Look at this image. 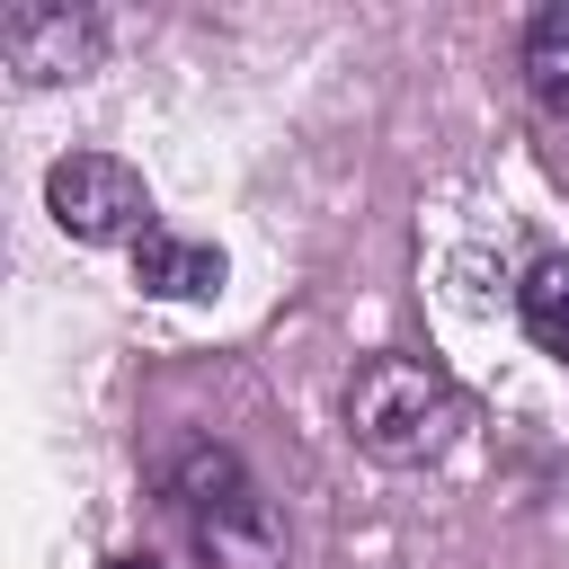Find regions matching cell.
<instances>
[{
  "label": "cell",
  "mask_w": 569,
  "mask_h": 569,
  "mask_svg": "<svg viewBox=\"0 0 569 569\" xmlns=\"http://www.w3.org/2000/svg\"><path fill=\"white\" fill-rule=\"evenodd\" d=\"M107 53V27H98V9H71V0H18V9H0V62L18 71V80H80L89 62Z\"/></svg>",
  "instance_id": "277c9868"
},
{
  "label": "cell",
  "mask_w": 569,
  "mask_h": 569,
  "mask_svg": "<svg viewBox=\"0 0 569 569\" xmlns=\"http://www.w3.org/2000/svg\"><path fill=\"white\" fill-rule=\"evenodd\" d=\"M516 62H525V89H533V107L569 124V0H542V9L525 18V44H516Z\"/></svg>",
  "instance_id": "8992f818"
},
{
  "label": "cell",
  "mask_w": 569,
  "mask_h": 569,
  "mask_svg": "<svg viewBox=\"0 0 569 569\" xmlns=\"http://www.w3.org/2000/svg\"><path fill=\"white\" fill-rule=\"evenodd\" d=\"M516 320H525V338H533L542 356L569 365V258H533V267L516 276Z\"/></svg>",
  "instance_id": "52a82bcc"
},
{
  "label": "cell",
  "mask_w": 569,
  "mask_h": 569,
  "mask_svg": "<svg viewBox=\"0 0 569 569\" xmlns=\"http://www.w3.org/2000/svg\"><path fill=\"white\" fill-rule=\"evenodd\" d=\"M107 569H160V560H151V551H124V560H107Z\"/></svg>",
  "instance_id": "ba28073f"
},
{
  "label": "cell",
  "mask_w": 569,
  "mask_h": 569,
  "mask_svg": "<svg viewBox=\"0 0 569 569\" xmlns=\"http://www.w3.org/2000/svg\"><path fill=\"white\" fill-rule=\"evenodd\" d=\"M169 507L187 516V533L213 569H284V525L231 445H187L169 462Z\"/></svg>",
  "instance_id": "7a4b0ae2"
},
{
  "label": "cell",
  "mask_w": 569,
  "mask_h": 569,
  "mask_svg": "<svg viewBox=\"0 0 569 569\" xmlns=\"http://www.w3.org/2000/svg\"><path fill=\"white\" fill-rule=\"evenodd\" d=\"M44 213L80 240V249H107V240H142L151 231V187L133 160L116 151H62L44 169Z\"/></svg>",
  "instance_id": "3957f363"
},
{
  "label": "cell",
  "mask_w": 569,
  "mask_h": 569,
  "mask_svg": "<svg viewBox=\"0 0 569 569\" xmlns=\"http://www.w3.org/2000/svg\"><path fill=\"white\" fill-rule=\"evenodd\" d=\"M462 427V391L436 356H409V347H382L347 373V436L356 453H373L382 471H418L453 445Z\"/></svg>",
  "instance_id": "6da1fadb"
},
{
  "label": "cell",
  "mask_w": 569,
  "mask_h": 569,
  "mask_svg": "<svg viewBox=\"0 0 569 569\" xmlns=\"http://www.w3.org/2000/svg\"><path fill=\"white\" fill-rule=\"evenodd\" d=\"M133 284L160 293V302H204V293H222V249L196 240V231L151 222V231L133 240Z\"/></svg>",
  "instance_id": "5b68a950"
}]
</instances>
